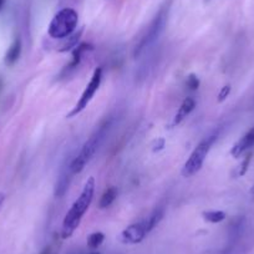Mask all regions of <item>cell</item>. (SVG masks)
I'll return each mask as SVG.
<instances>
[{"label":"cell","instance_id":"cell-24","mask_svg":"<svg viewBox=\"0 0 254 254\" xmlns=\"http://www.w3.org/2000/svg\"><path fill=\"white\" fill-rule=\"evenodd\" d=\"M4 3H5V0H0V10H1V8H3Z\"/></svg>","mask_w":254,"mask_h":254},{"label":"cell","instance_id":"cell-8","mask_svg":"<svg viewBox=\"0 0 254 254\" xmlns=\"http://www.w3.org/2000/svg\"><path fill=\"white\" fill-rule=\"evenodd\" d=\"M90 50H92V45H90V44L82 43V44H80V45H77L76 48L72 50V59H71V61H70V64L69 65H66V66H65V69L61 71V76L66 77V76H69L72 71H75V70L79 67L80 63H81L82 56H84L85 54Z\"/></svg>","mask_w":254,"mask_h":254},{"label":"cell","instance_id":"cell-17","mask_svg":"<svg viewBox=\"0 0 254 254\" xmlns=\"http://www.w3.org/2000/svg\"><path fill=\"white\" fill-rule=\"evenodd\" d=\"M105 241V234L102 232H95V233H91L87 238V246L91 249H96L104 243Z\"/></svg>","mask_w":254,"mask_h":254},{"label":"cell","instance_id":"cell-20","mask_svg":"<svg viewBox=\"0 0 254 254\" xmlns=\"http://www.w3.org/2000/svg\"><path fill=\"white\" fill-rule=\"evenodd\" d=\"M229 94H231V85H226V86L222 87L218 94V102H223L229 96Z\"/></svg>","mask_w":254,"mask_h":254},{"label":"cell","instance_id":"cell-1","mask_svg":"<svg viewBox=\"0 0 254 254\" xmlns=\"http://www.w3.org/2000/svg\"><path fill=\"white\" fill-rule=\"evenodd\" d=\"M95 194V178L90 177L85 183L84 188H82L81 193L77 197L76 201L72 203L71 208L66 213L65 218L63 222V228H61V237L64 239H67L74 234L77 227L81 223L82 218H84L85 213L87 209L90 208L94 199Z\"/></svg>","mask_w":254,"mask_h":254},{"label":"cell","instance_id":"cell-13","mask_svg":"<svg viewBox=\"0 0 254 254\" xmlns=\"http://www.w3.org/2000/svg\"><path fill=\"white\" fill-rule=\"evenodd\" d=\"M82 30H84V29H80L79 31H75L71 35L67 36L66 39H64L65 41L59 46V51H60V53H66V51L69 50H74L77 46V44H79L80 38H81L82 35Z\"/></svg>","mask_w":254,"mask_h":254},{"label":"cell","instance_id":"cell-14","mask_svg":"<svg viewBox=\"0 0 254 254\" xmlns=\"http://www.w3.org/2000/svg\"><path fill=\"white\" fill-rule=\"evenodd\" d=\"M116 197H117V190H116V188H115V187L107 188L104 193H102L101 199H100L99 207L101 209L107 208V207H110L112 203H114L115 199H116Z\"/></svg>","mask_w":254,"mask_h":254},{"label":"cell","instance_id":"cell-5","mask_svg":"<svg viewBox=\"0 0 254 254\" xmlns=\"http://www.w3.org/2000/svg\"><path fill=\"white\" fill-rule=\"evenodd\" d=\"M167 16H168V10L167 9H161L160 13L156 15L155 20L151 23V25L148 26L147 31H146L145 35L142 36V39L140 40V43L136 45L135 51H133V55L135 58H137L138 55L142 54V51L145 50L146 48H148L150 45H152L160 35L162 34V31L165 30L166 23H167Z\"/></svg>","mask_w":254,"mask_h":254},{"label":"cell","instance_id":"cell-12","mask_svg":"<svg viewBox=\"0 0 254 254\" xmlns=\"http://www.w3.org/2000/svg\"><path fill=\"white\" fill-rule=\"evenodd\" d=\"M21 54V40L19 38H16L13 41L10 46H9L8 51L5 54V58H4V63L8 66H13L14 64L19 60Z\"/></svg>","mask_w":254,"mask_h":254},{"label":"cell","instance_id":"cell-15","mask_svg":"<svg viewBox=\"0 0 254 254\" xmlns=\"http://www.w3.org/2000/svg\"><path fill=\"white\" fill-rule=\"evenodd\" d=\"M202 217H203L204 221L208 222V223L216 224L223 222L227 216L223 211H207L202 213Z\"/></svg>","mask_w":254,"mask_h":254},{"label":"cell","instance_id":"cell-4","mask_svg":"<svg viewBox=\"0 0 254 254\" xmlns=\"http://www.w3.org/2000/svg\"><path fill=\"white\" fill-rule=\"evenodd\" d=\"M217 138H218V133H214V135L204 138L202 142H199L197 145V147L194 148L193 152L190 153V156L186 161L185 166H183V177H192V176H194L197 172L201 171L202 166H203L204 161L207 158V155H208L209 150L213 146V143L216 142Z\"/></svg>","mask_w":254,"mask_h":254},{"label":"cell","instance_id":"cell-22","mask_svg":"<svg viewBox=\"0 0 254 254\" xmlns=\"http://www.w3.org/2000/svg\"><path fill=\"white\" fill-rule=\"evenodd\" d=\"M41 254H50V248H45Z\"/></svg>","mask_w":254,"mask_h":254},{"label":"cell","instance_id":"cell-23","mask_svg":"<svg viewBox=\"0 0 254 254\" xmlns=\"http://www.w3.org/2000/svg\"><path fill=\"white\" fill-rule=\"evenodd\" d=\"M251 197H252V199L254 201V186L252 187V190H251Z\"/></svg>","mask_w":254,"mask_h":254},{"label":"cell","instance_id":"cell-3","mask_svg":"<svg viewBox=\"0 0 254 254\" xmlns=\"http://www.w3.org/2000/svg\"><path fill=\"white\" fill-rule=\"evenodd\" d=\"M79 23V15L71 8H64L55 14L49 24L48 33L53 39H66L75 33Z\"/></svg>","mask_w":254,"mask_h":254},{"label":"cell","instance_id":"cell-9","mask_svg":"<svg viewBox=\"0 0 254 254\" xmlns=\"http://www.w3.org/2000/svg\"><path fill=\"white\" fill-rule=\"evenodd\" d=\"M254 146V126L252 127L251 130L246 133L244 136H242L241 140L237 141L234 143V146L231 150V155L234 158H238L239 156L243 155L246 151H248L249 148H252Z\"/></svg>","mask_w":254,"mask_h":254},{"label":"cell","instance_id":"cell-16","mask_svg":"<svg viewBox=\"0 0 254 254\" xmlns=\"http://www.w3.org/2000/svg\"><path fill=\"white\" fill-rule=\"evenodd\" d=\"M163 216H165V209L157 208V209H155V211H153L152 213L147 217V218H146V221H147V224H148V227H150L151 231H152L155 227H157V224L162 221Z\"/></svg>","mask_w":254,"mask_h":254},{"label":"cell","instance_id":"cell-18","mask_svg":"<svg viewBox=\"0 0 254 254\" xmlns=\"http://www.w3.org/2000/svg\"><path fill=\"white\" fill-rule=\"evenodd\" d=\"M186 86H187V89L190 90V91H196L199 87V79L194 74L188 75L187 80H186Z\"/></svg>","mask_w":254,"mask_h":254},{"label":"cell","instance_id":"cell-25","mask_svg":"<svg viewBox=\"0 0 254 254\" xmlns=\"http://www.w3.org/2000/svg\"><path fill=\"white\" fill-rule=\"evenodd\" d=\"M90 254H100V253H97V252H94V253H90Z\"/></svg>","mask_w":254,"mask_h":254},{"label":"cell","instance_id":"cell-2","mask_svg":"<svg viewBox=\"0 0 254 254\" xmlns=\"http://www.w3.org/2000/svg\"><path fill=\"white\" fill-rule=\"evenodd\" d=\"M110 126H111V121H110V120L109 121H105L104 124L100 125L99 128L90 136L89 140L84 143L79 155H77L76 157L71 161V163H70V171H71L72 175H77V173L82 172L85 166L92 160L95 153L97 152L100 146L102 145L104 140L106 138L110 130Z\"/></svg>","mask_w":254,"mask_h":254},{"label":"cell","instance_id":"cell-10","mask_svg":"<svg viewBox=\"0 0 254 254\" xmlns=\"http://www.w3.org/2000/svg\"><path fill=\"white\" fill-rule=\"evenodd\" d=\"M71 176H74V175H72L71 171H70V165L61 171L60 176H59L58 181H56L55 190H54V194H55V197L60 198V197H63L64 194L66 193L67 190H69V185H70V181H71Z\"/></svg>","mask_w":254,"mask_h":254},{"label":"cell","instance_id":"cell-7","mask_svg":"<svg viewBox=\"0 0 254 254\" xmlns=\"http://www.w3.org/2000/svg\"><path fill=\"white\" fill-rule=\"evenodd\" d=\"M151 232L150 227H148L147 221L137 222V223L130 224L128 227L124 229L120 234V241L124 244H138L146 238L148 233Z\"/></svg>","mask_w":254,"mask_h":254},{"label":"cell","instance_id":"cell-11","mask_svg":"<svg viewBox=\"0 0 254 254\" xmlns=\"http://www.w3.org/2000/svg\"><path fill=\"white\" fill-rule=\"evenodd\" d=\"M194 107H196V100L192 99V97H187V99L183 100V102L181 104L180 109L176 112L175 117H173L172 126H177L180 125L190 112L193 111Z\"/></svg>","mask_w":254,"mask_h":254},{"label":"cell","instance_id":"cell-21","mask_svg":"<svg viewBox=\"0 0 254 254\" xmlns=\"http://www.w3.org/2000/svg\"><path fill=\"white\" fill-rule=\"evenodd\" d=\"M4 201H5V194L0 192V206L4 203Z\"/></svg>","mask_w":254,"mask_h":254},{"label":"cell","instance_id":"cell-6","mask_svg":"<svg viewBox=\"0 0 254 254\" xmlns=\"http://www.w3.org/2000/svg\"><path fill=\"white\" fill-rule=\"evenodd\" d=\"M101 81H102V67H96L94 74H92L91 80H90L89 84H87L86 87H85L84 92L81 94V97L77 100L74 109L66 115V117L71 119V117L76 116V115H79L80 112H82L85 109H86L87 105L91 102V100L94 99L95 94H96L97 90H99L100 85H101Z\"/></svg>","mask_w":254,"mask_h":254},{"label":"cell","instance_id":"cell-19","mask_svg":"<svg viewBox=\"0 0 254 254\" xmlns=\"http://www.w3.org/2000/svg\"><path fill=\"white\" fill-rule=\"evenodd\" d=\"M251 160H252V153H249V155L246 156V158H244L243 161H242L241 166H239V171H238V176H244L247 173V171H248V167H249V163H251Z\"/></svg>","mask_w":254,"mask_h":254}]
</instances>
